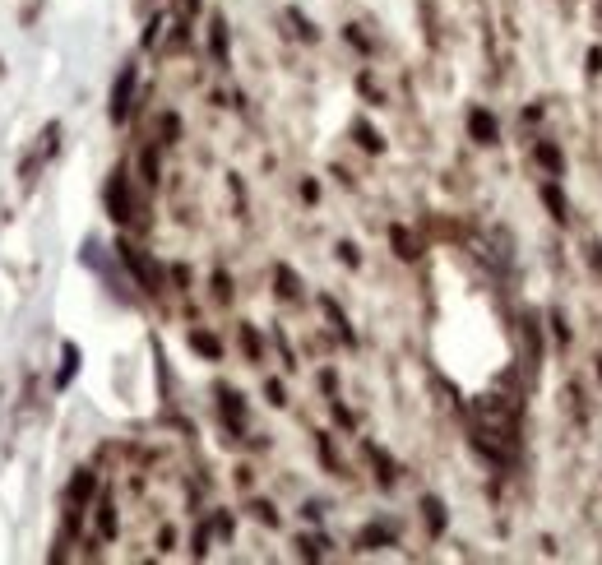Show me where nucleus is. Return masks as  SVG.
<instances>
[{"mask_svg":"<svg viewBox=\"0 0 602 565\" xmlns=\"http://www.w3.org/2000/svg\"><path fill=\"white\" fill-rule=\"evenodd\" d=\"M116 255H121V265L130 269V278L148 292V297H162V288H167V274H162V265L148 255L144 246H134V241H125V236H121V241H116Z\"/></svg>","mask_w":602,"mask_h":565,"instance_id":"1","label":"nucleus"},{"mask_svg":"<svg viewBox=\"0 0 602 565\" xmlns=\"http://www.w3.org/2000/svg\"><path fill=\"white\" fill-rule=\"evenodd\" d=\"M102 204H107V218L121 222V227L134 218V195H130V172H125V167H116L112 177H107V186H102Z\"/></svg>","mask_w":602,"mask_h":565,"instance_id":"2","label":"nucleus"},{"mask_svg":"<svg viewBox=\"0 0 602 565\" xmlns=\"http://www.w3.org/2000/svg\"><path fill=\"white\" fill-rule=\"evenodd\" d=\"M134 89H139V65H125L121 75H116L112 84V102H107V116H112V125H125L134 111Z\"/></svg>","mask_w":602,"mask_h":565,"instance_id":"3","label":"nucleus"},{"mask_svg":"<svg viewBox=\"0 0 602 565\" xmlns=\"http://www.w3.org/2000/svg\"><path fill=\"white\" fill-rule=\"evenodd\" d=\"M468 445L478 450L482 459H487V464H496V468H505V464H510V436L491 431V426H473Z\"/></svg>","mask_w":602,"mask_h":565,"instance_id":"4","label":"nucleus"},{"mask_svg":"<svg viewBox=\"0 0 602 565\" xmlns=\"http://www.w3.org/2000/svg\"><path fill=\"white\" fill-rule=\"evenodd\" d=\"M218 417H223V426H227L232 436L245 431V399H241V389L218 385Z\"/></svg>","mask_w":602,"mask_h":565,"instance_id":"5","label":"nucleus"},{"mask_svg":"<svg viewBox=\"0 0 602 565\" xmlns=\"http://www.w3.org/2000/svg\"><path fill=\"white\" fill-rule=\"evenodd\" d=\"M468 134H473V144H482V148L501 144V121H496V111L473 107V111H468Z\"/></svg>","mask_w":602,"mask_h":565,"instance_id":"6","label":"nucleus"},{"mask_svg":"<svg viewBox=\"0 0 602 565\" xmlns=\"http://www.w3.org/2000/svg\"><path fill=\"white\" fill-rule=\"evenodd\" d=\"M93 496H98V473H93V468H75V477H70V487H65V505L89 510Z\"/></svg>","mask_w":602,"mask_h":565,"instance_id":"7","label":"nucleus"},{"mask_svg":"<svg viewBox=\"0 0 602 565\" xmlns=\"http://www.w3.org/2000/svg\"><path fill=\"white\" fill-rule=\"evenodd\" d=\"M394 542H399V528H394V523H385V519L366 523V528L357 533V547H361V552H380V547H394Z\"/></svg>","mask_w":602,"mask_h":565,"instance_id":"8","label":"nucleus"},{"mask_svg":"<svg viewBox=\"0 0 602 565\" xmlns=\"http://www.w3.org/2000/svg\"><path fill=\"white\" fill-rule=\"evenodd\" d=\"M542 204H546V213H551V222H556V227H570V200H565V190H561L556 177L542 181Z\"/></svg>","mask_w":602,"mask_h":565,"instance_id":"9","label":"nucleus"},{"mask_svg":"<svg viewBox=\"0 0 602 565\" xmlns=\"http://www.w3.org/2000/svg\"><path fill=\"white\" fill-rule=\"evenodd\" d=\"M533 158H537V167H542L546 177H565V153H561V144L556 139H537L533 144Z\"/></svg>","mask_w":602,"mask_h":565,"instance_id":"10","label":"nucleus"},{"mask_svg":"<svg viewBox=\"0 0 602 565\" xmlns=\"http://www.w3.org/2000/svg\"><path fill=\"white\" fill-rule=\"evenodd\" d=\"M361 450H366V459H371V468H376V482L380 487H394V482H399V464H394L390 455H385V450H380V445H361Z\"/></svg>","mask_w":602,"mask_h":565,"instance_id":"11","label":"nucleus"},{"mask_svg":"<svg viewBox=\"0 0 602 565\" xmlns=\"http://www.w3.org/2000/svg\"><path fill=\"white\" fill-rule=\"evenodd\" d=\"M209 51H213L218 65L232 61V37H227V19H223V14H213V23H209Z\"/></svg>","mask_w":602,"mask_h":565,"instance_id":"12","label":"nucleus"},{"mask_svg":"<svg viewBox=\"0 0 602 565\" xmlns=\"http://www.w3.org/2000/svg\"><path fill=\"white\" fill-rule=\"evenodd\" d=\"M320 310L329 315V324H334V334L343 338L347 348H357V334H352V324H347V315H343V306H338L334 297H320Z\"/></svg>","mask_w":602,"mask_h":565,"instance_id":"13","label":"nucleus"},{"mask_svg":"<svg viewBox=\"0 0 602 565\" xmlns=\"http://www.w3.org/2000/svg\"><path fill=\"white\" fill-rule=\"evenodd\" d=\"M390 246H394V255L399 260H422V241H417L408 227H399V222L390 227Z\"/></svg>","mask_w":602,"mask_h":565,"instance_id":"14","label":"nucleus"},{"mask_svg":"<svg viewBox=\"0 0 602 565\" xmlns=\"http://www.w3.org/2000/svg\"><path fill=\"white\" fill-rule=\"evenodd\" d=\"M190 348L204 357V362H223V338L209 329H190Z\"/></svg>","mask_w":602,"mask_h":565,"instance_id":"15","label":"nucleus"},{"mask_svg":"<svg viewBox=\"0 0 602 565\" xmlns=\"http://www.w3.org/2000/svg\"><path fill=\"white\" fill-rule=\"evenodd\" d=\"M274 292H278L283 301H301V278H297V269L274 265Z\"/></svg>","mask_w":602,"mask_h":565,"instance_id":"16","label":"nucleus"},{"mask_svg":"<svg viewBox=\"0 0 602 565\" xmlns=\"http://www.w3.org/2000/svg\"><path fill=\"white\" fill-rule=\"evenodd\" d=\"M422 519H426V528H431V538H440V533H445V523H449L445 500H440V496H422Z\"/></svg>","mask_w":602,"mask_h":565,"instance_id":"17","label":"nucleus"},{"mask_svg":"<svg viewBox=\"0 0 602 565\" xmlns=\"http://www.w3.org/2000/svg\"><path fill=\"white\" fill-rule=\"evenodd\" d=\"M236 343H241L245 362H264V338L255 334V324H236Z\"/></svg>","mask_w":602,"mask_h":565,"instance_id":"18","label":"nucleus"},{"mask_svg":"<svg viewBox=\"0 0 602 565\" xmlns=\"http://www.w3.org/2000/svg\"><path fill=\"white\" fill-rule=\"evenodd\" d=\"M139 172H144V186H158L162 181V144H148L139 153Z\"/></svg>","mask_w":602,"mask_h":565,"instance_id":"19","label":"nucleus"},{"mask_svg":"<svg viewBox=\"0 0 602 565\" xmlns=\"http://www.w3.org/2000/svg\"><path fill=\"white\" fill-rule=\"evenodd\" d=\"M75 371H79V348H75V343H65V348H60V371H56V389H65L70 380H75Z\"/></svg>","mask_w":602,"mask_h":565,"instance_id":"20","label":"nucleus"},{"mask_svg":"<svg viewBox=\"0 0 602 565\" xmlns=\"http://www.w3.org/2000/svg\"><path fill=\"white\" fill-rule=\"evenodd\" d=\"M181 139V116L177 111H162V116H158V144L167 148V144H177Z\"/></svg>","mask_w":602,"mask_h":565,"instance_id":"21","label":"nucleus"},{"mask_svg":"<svg viewBox=\"0 0 602 565\" xmlns=\"http://www.w3.org/2000/svg\"><path fill=\"white\" fill-rule=\"evenodd\" d=\"M352 134H357V144L366 148V153H385V139H380V130H376V125L357 121V125H352Z\"/></svg>","mask_w":602,"mask_h":565,"instance_id":"22","label":"nucleus"},{"mask_svg":"<svg viewBox=\"0 0 602 565\" xmlns=\"http://www.w3.org/2000/svg\"><path fill=\"white\" fill-rule=\"evenodd\" d=\"M292 547H297V556H301V561H320V556L329 552V538H297Z\"/></svg>","mask_w":602,"mask_h":565,"instance_id":"23","label":"nucleus"},{"mask_svg":"<svg viewBox=\"0 0 602 565\" xmlns=\"http://www.w3.org/2000/svg\"><path fill=\"white\" fill-rule=\"evenodd\" d=\"M288 23L297 28V37H301V42H320V28H315V23L306 19L301 10H288Z\"/></svg>","mask_w":602,"mask_h":565,"instance_id":"24","label":"nucleus"},{"mask_svg":"<svg viewBox=\"0 0 602 565\" xmlns=\"http://www.w3.org/2000/svg\"><path fill=\"white\" fill-rule=\"evenodd\" d=\"M209 288H213V301H218V306H232V278H227V269H218V274L209 278Z\"/></svg>","mask_w":602,"mask_h":565,"instance_id":"25","label":"nucleus"},{"mask_svg":"<svg viewBox=\"0 0 602 565\" xmlns=\"http://www.w3.org/2000/svg\"><path fill=\"white\" fill-rule=\"evenodd\" d=\"M98 533L107 538V542L116 538V505H112V500H102V505H98Z\"/></svg>","mask_w":602,"mask_h":565,"instance_id":"26","label":"nucleus"},{"mask_svg":"<svg viewBox=\"0 0 602 565\" xmlns=\"http://www.w3.org/2000/svg\"><path fill=\"white\" fill-rule=\"evenodd\" d=\"M250 514H255L260 523H264V528H278V510H274V505H269V500H250Z\"/></svg>","mask_w":602,"mask_h":565,"instance_id":"27","label":"nucleus"},{"mask_svg":"<svg viewBox=\"0 0 602 565\" xmlns=\"http://www.w3.org/2000/svg\"><path fill=\"white\" fill-rule=\"evenodd\" d=\"M315 450H320V459H324L329 468H334V473H343V464H338V455H334V440H329V431L315 436Z\"/></svg>","mask_w":602,"mask_h":565,"instance_id":"28","label":"nucleus"},{"mask_svg":"<svg viewBox=\"0 0 602 565\" xmlns=\"http://www.w3.org/2000/svg\"><path fill=\"white\" fill-rule=\"evenodd\" d=\"M209 538H213V523H200V528H195V538H190V552L204 556V552H209Z\"/></svg>","mask_w":602,"mask_h":565,"instance_id":"29","label":"nucleus"},{"mask_svg":"<svg viewBox=\"0 0 602 565\" xmlns=\"http://www.w3.org/2000/svg\"><path fill=\"white\" fill-rule=\"evenodd\" d=\"M551 334H556V343H561V348L570 343V320H565V310H551Z\"/></svg>","mask_w":602,"mask_h":565,"instance_id":"30","label":"nucleus"},{"mask_svg":"<svg viewBox=\"0 0 602 565\" xmlns=\"http://www.w3.org/2000/svg\"><path fill=\"white\" fill-rule=\"evenodd\" d=\"M264 399L274 403V408H283V403H288V389H283V380H264Z\"/></svg>","mask_w":602,"mask_h":565,"instance_id":"31","label":"nucleus"},{"mask_svg":"<svg viewBox=\"0 0 602 565\" xmlns=\"http://www.w3.org/2000/svg\"><path fill=\"white\" fill-rule=\"evenodd\" d=\"M329 408H334V421L343 426V431H357V417H352V412H347V408H343L338 399H329Z\"/></svg>","mask_w":602,"mask_h":565,"instance_id":"32","label":"nucleus"},{"mask_svg":"<svg viewBox=\"0 0 602 565\" xmlns=\"http://www.w3.org/2000/svg\"><path fill=\"white\" fill-rule=\"evenodd\" d=\"M343 37H347V42H352V46H357V51H371V37L361 33L357 23H347V28H343Z\"/></svg>","mask_w":602,"mask_h":565,"instance_id":"33","label":"nucleus"},{"mask_svg":"<svg viewBox=\"0 0 602 565\" xmlns=\"http://www.w3.org/2000/svg\"><path fill=\"white\" fill-rule=\"evenodd\" d=\"M357 89H361V93H366V98H371V102H376V107H380V102H385V93H380V89H376V79H371V75H357Z\"/></svg>","mask_w":602,"mask_h":565,"instance_id":"34","label":"nucleus"},{"mask_svg":"<svg viewBox=\"0 0 602 565\" xmlns=\"http://www.w3.org/2000/svg\"><path fill=\"white\" fill-rule=\"evenodd\" d=\"M338 260H343L347 269H357V265H361V255H357V246H352V241H338Z\"/></svg>","mask_w":602,"mask_h":565,"instance_id":"35","label":"nucleus"},{"mask_svg":"<svg viewBox=\"0 0 602 565\" xmlns=\"http://www.w3.org/2000/svg\"><path fill=\"white\" fill-rule=\"evenodd\" d=\"M209 523H213V533H218V538H232V514H227V510H218Z\"/></svg>","mask_w":602,"mask_h":565,"instance_id":"36","label":"nucleus"},{"mask_svg":"<svg viewBox=\"0 0 602 565\" xmlns=\"http://www.w3.org/2000/svg\"><path fill=\"white\" fill-rule=\"evenodd\" d=\"M301 200H306V204H315V200H320V181H311V177L301 181Z\"/></svg>","mask_w":602,"mask_h":565,"instance_id":"37","label":"nucleus"},{"mask_svg":"<svg viewBox=\"0 0 602 565\" xmlns=\"http://www.w3.org/2000/svg\"><path fill=\"white\" fill-rule=\"evenodd\" d=\"M589 75H602V46H589Z\"/></svg>","mask_w":602,"mask_h":565,"instance_id":"38","label":"nucleus"},{"mask_svg":"<svg viewBox=\"0 0 602 565\" xmlns=\"http://www.w3.org/2000/svg\"><path fill=\"white\" fill-rule=\"evenodd\" d=\"M320 389H324V394H334V389H338V376H334V371H320Z\"/></svg>","mask_w":602,"mask_h":565,"instance_id":"39","label":"nucleus"},{"mask_svg":"<svg viewBox=\"0 0 602 565\" xmlns=\"http://www.w3.org/2000/svg\"><path fill=\"white\" fill-rule=\"evenodd\" d=\"M158 28H162V19H148V28H144V46H153V42H158Z\"/></svg>","mask_w":602,"mask_h":565,"instance_id":"40","label":"nucleus"},{"mask_svg":"<svg viewBox=\"0 0 602 565\" xmlns=\"http://www.w3.org/2000/svg\"><path fill=\"white\" fill-rule=\"evenodd\" d=\"M301 514H306V519H311V523H315V519H320V514H324V510H320V505H315V500H306V505H301Z\"/></svg>","mask_w":602,"mask_h":565,"instance_id":"41","label":"nucleus"},{"mask_svg":"<svg viewBox=\"0 0 602 565\" xmlns=\"http://www.w3.org/2000/svg\"><path fill=\"white\" fill-rule=\"evenodd\" d=\"M589 265H593V269L602 274V246H589Z\"/></svg>","mask_w":602,"mask_h":565,"instance_id":"42","label":"nucleus"},{"mask_svg":"<svg viewBox=\"0 0 602 565\" xmlns=\"http://www.w3.org/2000/svg\"><path fill=\"white\" fill-rule=\"evenodd\" d=\"M190 14H200V0H181V19H190Z\"/></svg>","mask_w":602,"mask_h":565,"instance_id":"43","label":"nucleus"},{"mask_svg":"<svg viewBox=\"0 0 602 565\" xmlns=\"http://www.w3.org/2000/svg\"><path fill=\"white\" fill-rule=\"evenodd\" d=\"M598 380H602V357H598Z\"/></svg>","mask_w":602,"mask_h":565,"instance_id":"44","label":"nucleus"},{"mask_svg":"<svg viewBox=\"0 0 602 565\" xmlns=\"http://www.w3.org/2000/svg\"><path fill=\"white\" fill-rule=\"evenodd\" d=\"M598 14H602V0H598Z\"/></svg>","mask_w":602,"mask_h":565,"instance_id":"45","label":"nucleus"}]
</instances>
